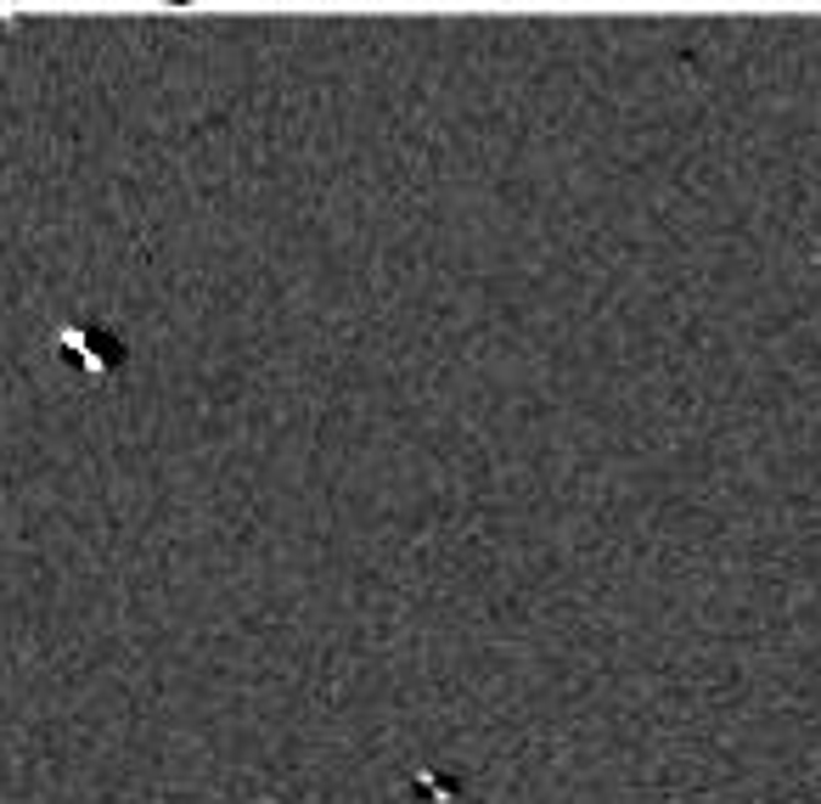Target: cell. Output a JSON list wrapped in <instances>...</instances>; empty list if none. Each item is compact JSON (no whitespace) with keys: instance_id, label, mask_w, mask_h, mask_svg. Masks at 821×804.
Returning a JSON list of instances; mask_svg holds the SVG:
<instances>
[{"instance_id":"cell-1","label":"cell","mask_w":821,"mask_h":804,"mask_svg":"<svg viewBox=\"0 0 821 804\" xmlns=\"http://www.w3.org/2000/svg\"><path fill=\"white\" fill-rule=\"evenodd\" d=\"M62 349H73L84 366H118V344H113V332H102V326H68Z\"/></svg>"}]
</instances>
